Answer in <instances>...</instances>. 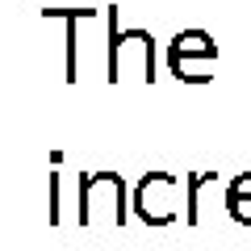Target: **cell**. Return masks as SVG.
<instances>
[{
	"label": "cell",
	"mask_w": 251,
	"mask_h": 251,
	"mask_svg": "<svg viewBox=\"0 0 251 251\" xmlns=\"http://www.w3.org/2000/svg\"><path fill=\"white\" fill-rule=\"evenodd\" d=\"M80 222L84 226H122L126 222V180L117 172L80 176Z\"/></svg>",
	"instance_id": "6da1fadb"
},
{
	"label": "cell",
	"mask_w": 251,
	"mask_h": 251,
	"mask_svg": "<svg viewBox=\"0 0 251 251\" xmlns=\"http://www.w3.org/2000/svg\"><path fill=\"white\" fill-rule=\"evenodd\" d=\"M168 67L180 84H209L218 67V42L205 29H180L168 42Z\"/></svg>",
	"instance_id": "7a4b0ae2"
},
{
	"label": "cell",
	"mask_w": 251,
	"mask_h": 251,
	"mask_svg": "<svg viewBox=\"0 0 251 251\" xmlns=\"http://www.w3.org/2000/svg\"><path fill=\"white\" fill-rule=\"evenodd\" d=\"M176 197H180V184L172 172H147L134 188V214L138 222L147 226H172L176 222Z\"/></svg>",
	"instance_id": "3957f363"
},
{
	"label": "cell",
	"mask_w": 251,
	"mask_h": 251,
	"mask_svg": "<svg viewBox=\"0 0 251 251\" xmlns=\"http://www.w3.org/2000/svg\"><path fill=\"white\" fill-rule=\"evenodd\" d=\"M226 214H230L239 226H251V197H247V201H239V197H226Z\"/></svg>",
	"instance_id": "277c9868"
},
{
	"label": "cell",
	"mask_w": 251,
	"mask_h": 251,
	"mask_svg": "<svg viewBox=\"0 0 251 251\" xmlns=\"http://www.w3.org/2000/svg\"><path fill=\"white\" fill-rule=\"evenodd\" d=\"M226 197H239V201H247V197H251V172H243V176H234V180H230Z\"/></svg>",
	"instance_id": "5b68a950"
}]
</instances>
